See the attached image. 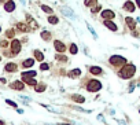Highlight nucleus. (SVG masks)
Returning <instances> with one entry per match:
<instances>
[{"mask_svg": "<svg viewBox=\"0 0 140 125\" xmlns=\"http://www.w3.org/2000/svg\"><path fill=\"white\" fill-rule=\"evenodd\" d=\"M135 74H136V66L133 63H126L118 71V76L124 80H131Z\"/></svg>", "mask_w": 140, "mask_h": 125, "instance_id": "obj_1", "label": "nucleus"}, {"mask_svg": "<svg viewBox=\"0 0 140 125\" xmlns=\"http://www.w3.org/2000/svg\"><path fill=\"white\" fill-rule=\"evenodd\" d=\"M108 62H110V65H111V66H114V67H122V66H125V65L128 63L126 62V58L121 56V55H113V56H110Z\"/></svg>", "mask_w": 140, "mask_h": 125, "instance_id": "obj_2", "label": "nucleus"}, {"mask_svg": "<svg viewBox=\"0 0 140 125\" xmlns=\"http://www.w3.org/2000/svg\"><path fill=\"white\" fill-rule=\"evenodd\" d=\"M102 89V82L98 80H89L87 84V91L88 92H98Z\"/></svg>", "mask_w": 140, "mask_h": 125, "instance_id": "obj_3", "label": "nucleus"}, {"mask_svg": "<svg viewBox=\"0 0 140 125\" xmlns=\"http://www.w3.org/2000/svg\"><path fill=\"white\" fill-rule=\"evenodd\" d=\"M21 51V41L19 40H13L11 41V52L17 55V54H19Z\"/></svg>", "mask_w": 140, "mask_h": 125, "instance_id": "obj_4", "label": "nucleus"}, {"mask_svg": "<svg viewBox=\"0 0 140 125\" xmlns=\"http://www.w3.org/2000/svg\"><path fill=\"white\" fill-rule=\"evenodd\" d=\"M114 17H115V13H114V11H111V10H105V11H102V18H105V19L111 21Z\"/></svg>", "mask_w": 140, "mask_h": 125, "instance_id": "obj_5", "label": "nucleus"}, {"mask_svg": "<svg viewBox=\"0 0 140 125\" xmlns=\"http://www.w3.org/2000/svg\"><path fill=\"white\" fill-rule=\"evenodd\" d=\"M36 71L34 70H29V71H23V73L21 74V77H22V81L23 80H28V79H34L36 77Z\"/></svg>", "mask_w": 140, "mask_h": 125, "instance_id": "obj_6", "label": "nucleus"}, {"mask_svg": "<svg viewBox=\"0 0 140 125\" xmlns=\"http://www.w3.org/2000/svg\"><path fill=\"white\" fill-rule=\"evenodd\" d=\"M54 47H55V50H56L58 52H65V51H66V45L62 43V41H59V40L54 41Z\"/></svg>", "mask_w": 140, "mask_h": 125, "instance_id": "obj_7", "label": "nucleus"}, {"mask_svg": "<svg viewBox=\"0 0 140 125\" xmlns=\"http://www.w3.org/2000/svg\"><path fill=\"white\" fill-rule=\"evenodd\" d=\"M103 23H105V26H106L107 29H110V30H111V32H117V30H118V26H117V25H115V23H114L113 21H108V19H105V22H103Z\"/></svg>", "mask_w": 140, "mask_h": 125, "instance_id": "obj_8", "label": "nucleus"}, {"mask_svg": "<svg viewBox=\"0 0 140 125\" xmlns=\"http://www.w3.org/2000/svg\"><path fill=\"white\" fill-rule=\"evenodd\" d=\"M125 22H126V25H128V28H129L131 30H135V29H136V21L133 19V18L126 17L125 18Z\"/></svg>", "mask_w": 140, "mask_h": 125, "instance_id": "obj_9", "label": "nucleus"}, {"mask_svg": "<svg viewBox=\"0 0 140 125\" xmlns=\"http://www.w3.org/2000/svg\"><path fill=\"white\" fill-rule=\"evenodd\" d=\"M135 8H136V7H135V3L129 2V0L125 2V4H124V10H125V11H128V13H133Z\"/></svg>", "mask_w": 140, "mask_h": 125, "instance_id": "obj_10", "label": "nucleus"}, {"mask_svg": "<svg viewBox=\"0 0 140 125\" xmlns=\"http://www.w3.org/2000/svg\"><path fill=\"white\" fill-rule=\"evenodd\" d=\"M10 87L13 88V89H17V91H22V89L25 88V85H23L22 81H14V82H11Z\"/></svg>", "mask_w": 140, "mask_h": 125, "instance_id": "obj_11", "label": "nucleus"}, {"mask_svg": "<svg viewBox=\"0 0 140 125\" xmlns=\"http://www.w3.org/2000/svg\"><path fill=\"white\" fill-rule=\"evenodd\" d=\"M4 10L7 11V13H13V11L15 10V3L13 2V0H10V2H7L4 4Z\"/></svg>", "mask_w": 140, "mask_h": 125, "instance_id": "obj_12", "label": "nucleus"}, {"mask_svg": "<svg viewBox=\"0 0 140 125\" xmlns=\"http://www.w3.org/2000/svg\"><path fill=\"white\" fill-rule=\"evenodd\" d=\"M89 73L94 74V76H100V74L103 73V70H102V67H99V66H91V67H89Z\"/></svg>", "mask_w": 140, "mask_h": 125, "instance_id": "obj_13", "label": "nucleus"}, {"mask_svg": "<svg viewBox=\"0 0 140 125\" xmlns=\"http://www.w3.org/2000/svg\"><path fill=\"white\" fill-rule=\"evenodd\" d=\"M80 74H81V70L80 69H73V70H70L69 73H68V76L70 77V79H77Z\"/></svg>", "mask_w": 140, "mask_h": 125, "instance_id": "obj_14", "label": "nucleus"}, {"mask_svg": "<svg viewBox=\"0 0 140 125\" xmlns=\"http://www.w3.org/2000/svg\"><path fill=\"white\" fill-rule=\"evenodd\" d=\"M17 28H18V30H21V32H25V33H28V32H30L32 29H30L26 23H17Z\"/></svg>", "mask_w": 140, "mask_h": 125, "instance_id": "obj_15", "label": "nucleus"}, {"mask_svg": "<svg viewBox=\"0 0 140 125\" xmlns=\"http://www.w3.org/2000/svg\"><path fill=\"white\" fill-rule=\"evenodd\" d=\"M47 89V85L44 84V82H37V85L34 87V91L36 92H44Z\"/></svg>", "mask_w": 140, "mask_h": 125, "instance_id": "obj_16", "label": "nucleus"}, {"mask_svg": "<svg viewBox=\"0 0 140 125\" xmlns=\"http://www.w3.org/2000/svg\"><path fill=\"white\" fill-rule=\"evenodd\" d=\"M34 65V59L33 58H30V59H25V61L22 62V66L23 67H32Z\"/></svg>", "mask_w": 140, "mask_h": 125, "instance_id": "obj_17", "label": "nucleus"}, {"mask_svg": "<svg viewBox=\"0 0 140 125\" xmlns=\"http://www.w3.org/2000/svg\"><path fill=\"white\" fill-rule=\"evenodd\" d=\"M71 99L74 102H78V103H84L85 102V98L81 96V95H71Z\"/></svg>", "mask_w": 140, "mask_h": 125, "instance_id": "obj_18", "label": "nucleus"}, {"mask_svg": "<svg viewBox=\"0 0 140 125\" xmlns=\"http://www.w3.org/2000/svg\"><path fill=\"white\" fill-rule=\"evenodd\" d=\"M84 4L87 7H95V6H98V0H84Z\"/></svg>", "mask_w": 140, "mask_h": 125, "instance_id": "obj_19", "label": "nucleus"}, {"mask_svg": "<svg viewBox=\"0 0 140 125\" xmlns=\"http://www.w3.org/2000/svg\"><path fill=\"white\" fill-rule=\"evenodd\" d=\"M15 70H17L15 63H7L6 65V71H15Z\"/></svg>", "mask_w": 140, "mask_h": 125, "instance_id": "obj_20", "label": "nucleus"}, {"mask_svg": "<svg viewBox=\"0 0 140 125\" xmlns=\"http://www.w3.org/2000/svg\"><path fill=\"white\" fill-rule=\"evenodd\" d=\"M33 54H34V56H36V59H37V61H40V62H41L43 59H44V55H43V52H41V51L36 50V51H34Z\"/></svg>", "mask_w": 140, "mask_h": 125, "instance_id": "obj_21", "label": "nucleus"}, {"mask_svg": "<svg viewBox=\"0 0 140 125\" xmlns=\"http://www.w3.org/2000/svg\"><path fill=\"white\" fill-rule=\"evenodd\" d=\"M23 81H25L28 85H30V87H36V85H37V81H36L34 79H28V80H23Z\"/></svg>", "mask_w": 140, "mask_h": 125, "instance_id": "obj_22", "label": "nucleus"}, {"mask_svg": "<svg viewBox=\"0 0 140 125\" xmlns=\"http://www.w3.org/2000/svg\"><path fill=\"white\" fill-rule=\"evenodd\" d=\"M41 37L44 39L45 41H48V40H51V33H50V32H47V30H44V32L41 33Z\"/></svg>", "mask_w": 140, "mask_h": 125, "instance_id": "obj_23", "label": "nucleus"}, {"mask_svg": "<svg viewBox=\"0 0 140 125\" xmlns=\"http://www.w3.org/2000/svg\"><path fill=\"white\" fill-rule=\"evenodd\" d=\"M48 22H50V23H52V25H56V23L59 22V19H58L56 17L51 15V17H48Z\"/></svg>", "mask_w": 140, "mask_h": 125, "instance_id": "obj_24", "label": "nucleus"}, {"mask_svg": "<svg viewBox=\"0 0 140 125\" xmlns=\"http://www.w3.org/2000/svg\"><path fill=\"white\" fill-rule=\"evenodd\" d=\"M41 10L44 11V13H48V14H52V13H54L51 7H48V6H44V4L41 6Z\"/></svg>", "mask_w": 140, "mask_h": 125, "instance_id": "obj_25", "label": "nucleus"}, {"mask_svg": "<svg viewBox=\"0 0 140 125\" xmlns=\"http://www.w3.org/2000/svg\"><path fill=\"white\" fill-rule=\"evenodd\" d=\"M77 51H78L77 45H76V44H71V45H70V54H73V55H76Z\"/></svg>", "mask_w": 140, "mask_h": 125, "instance_id": "obj_26", "label": "nucleus"}, {"mask_svg": "<svg viewBox=\"0 0 140 125\" xmlns=\"http://www.w3.org/2000/svg\"><path fill=\"white\" fill-rule=\"evenodd\" d=\"M14 34H15V32L13 30V29H8V30L6 32V36H7V37H14Z\"/></svg>", "mask_w": 140, "mask_h": 125, "instance_id": "obj_27", "label": "nucleus"}, {"mask_svg": "<svg viewBox=\"0 0 140 125\" xmlns=\"http://www.w3.org/2000/svg\"><path fill=\"white\" fill-rule=\"evenodd\" d=\"M55 58L58 59V61H60V62H66V61H68V58H66V56H62V55H56Z\"/></svg>", "mask_w": 140, "mask_h": 125, "instance_id": "obj_28", "label": "nucleus"}, {"mask_svg": "<svg viewBox=\"0 0 140 125\" xmlns=\"http://www.w3.org/2000/svg\"><path fill=\"white\" fill-rule=\"evenodd\" d=\"M6 103H7V105H10V106H13V107H18V105H17L15 102H13V100H10V99H7V100H6Z\"/></svg>", "mask_w": 140, "mask_h": 125, "instance_id": "obj_29", "label": "nucleus"}, {"mask_svg": "<svg viewBox=\"0 0 140 125\" xmlns=\"http://www.w3.org/2000/svg\"><path fill=\"white\" fill-rule=\"evenodd\" d=\"M40 69H41V70H48V69H50V66H48V65H47V63H41V66H40Z\"/></svg>", "mask_w": 140, "mask_h": 125, "instance_id": "obj_30", "label": "nucleus"}, {"mask_svg": "<svg viewBox=\"0 0 140 125\" xmlns=\"http://www.w3.org/2000/svg\"><path fill=\"white\" fill-rule=\"evenodd\" d=\"M100 6H95V7L92 8V13H99V11H100Z\"/></svg>", "mask_w": 140, "mask_h": 125, "instance_id": "obj_31", "label": "nucleus"}, {"mask_svg": "<svg viewBox=\"0 0 140 125\" xmlns=\"http://www.w3.org/2000/svg\"><path fill=\"white\" fill-rule=\"evenodd\" d=\"M7 45H8V43H7V41H6V40L0 43V47H3V48H4V47H7Z\"/></svg>", "mask_w": 140, "mask_h": 125, "instance_id": "obj_32", "label": "nucleus"}, {"mask_svg": "<svg viewBox=\"0 0 140 125\" xmlns=\"http://www.w3.org/2000/svg\"><path fill=\"white\" fill-rule=\"evenodd\" d=\"M135 2H136V4H137V7L140 8V0H135Z\"/></svg>", "mask_w": 140, "mask_h": 125, "instance_id": "obj_33", "label": "nucleus"}, {"mask_svg": "<svg viewBox=\"0 0 140 125\" xmlns=\"http://www.w3.org/2000/svg\"><path fill=\"white\" fill-rule=\"evenodd\" d=\"M0 125H4V122H3V121H0Z\"/></svg>", "mask_w": 140, "mask_h": 125, "instance_id": "obj_34", "label": "nucleus"}, {"mask_svg": "<svg viewBox=\"0 0 140 125\" xmlns=\"http://www.w3.org/2000/svg\"><path fill=\"white\" fill-rule=\"evenodd\" d=\"M3 2H4V0H0V3H3Z\"/></svg>", "mask_w": 140, "mask_h": 125, "instance_id": "obj_35", "label": "nucleus"}, {"mask_svg": "<svg viewBox=\"0 0 140 125\" xmlns=\"http://www.w3.org/2000/svg\"><path fill=\"white\" fill-rule=\"evenodd\" d=\"M139 114H140V109H139Z\"/></svg>", "mask_w": 140, "mask_h": 125, "instance_id": "obj_36", "label": "nucleus"}, {"mask_svg": "<svg viewBox=\"0 0 140 125\" xmlns=\"http://www.w3.org/2000/svg\"><path fill=\"white\" fill-rule=\"evenodd\" d=\"M0 61H2V56H0Z\"/></svg>", "mask_w": 140, "mask_h": 125, "instance_id": "obj_37", "label": "nucleus"}, {"mask_svg": "<svg viewBox=\"0 0 140 125\" xmlns=\"http://www.w3.org/2000/svg\"><path fill=\"white\" fill-rule=\"evenodd\" d=\"M0 30H2V28H0Z\"/></svg>", "mask_w": 140, "mask_h": 125, "instance_id": "obj_38", "label": "nucleus"}]
</instances>
